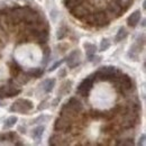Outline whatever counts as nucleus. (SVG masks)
I'll use <instances>...</instances> for the list:
<instances>
[{"instance_id": "1", "label": "nucleus", "mask_w": 146, "mask_h": 146, "mask_svg": "<svg viewBox=\"0 0 146 146\" xmlns=\"http://www.w3.org/2000/svg\"><path fill=\"white\" fill-rule=\"evenodd\" d=\"M32 109H33V102L28 99H18L10 107L11 112H21V113H26Z\"/></svg>"}, {"instance_id": "2", "label": "nucleus", "mask_w": 146, "mask_h": 146, "mask_svg": "<svg viewBox=\"0 0 146 146\" xmlns=\"http://www.w3.org/2000/svg\"><path fill=\"white\" fill-rule=\"evenodd\" d=\"M93 83H94V79L92 78V75H89L88 78H86L78 87L76 89V93H79L80 96L82 97H88L89 92L93 87Z\"/></svg>"}, {"instance_id": "3", "label": "nucleus", "mask_w": 146, "mask_h": 146, "mask_svg": "<svg viewBox=\"0 0 146 146\" xmlns=\"http://www.w3.org/2000/svg\"><path fill=\"white\" fill-rule=\"evenodd\" d=\"M72 121L64 118V117H58L55 120L54 124V129L56 131H62V133H69L72 129Z\"/></svg>"}, {"instance_id": "4", "label": "nucleus", "mask_w": 146, "mask_h": 146, "mask_svg": "<svg viewBox=\"0 0 146 146\" xmlns=\"http://www.w3.org/2000/svg\"><path fill=\"white\" fill-rule=\"evenodd\" d=\"M106 13H107V15L109 16L110 20L113 18H117V17H119L120 15H123V13H125L124 11V9L117 3V2H115V1H110L109 3H108V6H107V9H106Z\"/></svg>"}, {"instance_id": "5", "label": "nucleus", "mask_w": 146, "mask_h": 146, "mask_svg": "<svg viewBox=\"0 0 146 146\" xmlns=\"http://www.w3.org/2000/svg\"><path fill=\"white\" fill-rule=\"evenodd\" d=\"M72 15L75 17V18L82 19L83 17H86L87 15H89L91 11V8L89 5H86V3H80L79 6H76L75 8H73L72 10Z\"/></svg>"}, {"instance_id": "6", "label": "nucleus", "mask_w": 146, "mask_h": 146, "mask_svg": "<svg viewBox=\"0 0 146 146\" xmlns=\"http://www.w3.org/2000/svg\"><path fill=\"white\" fill-rule=\"evenodd\" d=\"M110 23L109 16L107 15L106 10H100L94 14V26L97 27H106Z\"/></svg>"}, {"instance_id": "7", "label": "nucleus", "mask_w": 146, "mask_h": 146, "mask_svg": "<svg viewBox=\"0 0 146 146\" xmlns=\"http://www.w3.org/2000/svg\"><path fill=\"white\" fill-rule=\"evenodd\" d=\"M21 92V90L19 88H16L15 86L8 84V86H2L0 87V99L5 98V97H14L17 96Z\"/></svg>"}, {"instance_id": "8", "label": "nucleus", "mask_w": 146, "mask_h": 146, "mask_svg": "<svg viewBox=\"0 0 146 146\" xmlns=\"http://www.w3.org/2000/svg\"><path fill=\"white\" fill-rule=\"evenodd\" d=\"M66 62H68V65L70 69H73L75 66H78L80 63H81V52L79 50H74L72 51L68 58H66Z\"/></svg>"}, {"instance_id": "9", "label": "nucleus", "mask_w": 146, "mask_h": 146, "mask_svg": "<svg viewBox=\"0 0 146 146\" xmlns=\"http://www.w3.org/2000/svg\"><path fill=\"white\" fill-rule=\"evenodd\" d=\"M61 116L64 117V118H66V119H69V120H71L73 123V120L78 116V112L75 110H73L68 104H64L62 106V109H61Z\"/></svg>"}, {"instance_id": "10", "label": "nucleus", "mask_w": 146, "mask_h": 146, "mask_svg": "<svg viewBox=\"0 0 146 146\" xmlns=\"http://www.w3.org/2000/svg\"><path fill=\"white\" fill-rule=\"evenodd\" d=\"M141 10H135L134 13H131V15L127 18V25L130 27H135L139 20H141Z\"/></svg>"}, {"instance_id": "11", "label": "nucleus", "mask_w": 146, "mask_h": 146, "mask_svg": "<svg viewBox=\"0 0 146 146\" xmlns=\"http://www.w3.org/2000/svg\"><path fill=\"white\" fill-rule=\"evenodd\" d=\"M84 48H86V54H87V58L88 61H93V56L96 55V52H97V47L94 44H91V43H84Z\"/></svg>"}, {"instance_id": "12", "label": "nucleus", "mask_w": 146, "mask_h": 146, "mask_svg": "<svg viewBox=\"0 0 146 146\" xmlns=\"http://www.w3.org/2000/svg\"><path fill=\"white\" fill-rule=\"evenodd\" d=\"M66 104H68V105H69L73 110H75L78 113H79V112H81V111L83 110V105H82V102H81L80 100H78L76 98H74V97L70 98V99H69V101H68Z\"/></svg>"}, {"instance_id": "13", "label": "nucleus", "mask_w": 146, "mask_h": 146, "mask_svg": "<svg viewBox=\"0 0 146 146\" xmlns=\"http://www.w3.org/2000/svg\"><path fill=\"white\" fill-rule=\"evenodd\" d=\"M63 141H66L62 135H58V134H54L50 137V141H48V144L50 145H65V143Z\"/></svg>"}, {"instance_id": "14", "label": "nucleus", "mask_w": 146, "mask_h": 146, "mask_svg": "<svg viewBox=\"0 0 146 146\" xmlns=\"http://www.w3.org/2000/svg\"><path fill=\"white\" fill-rule=\"evenodd\" d=\"M44 130H45V127L44 126H37L36 128L33 129L32 131V137L36 141V143H39L40 139H42V136L44 134Z\"/></svg>"}, {"instance_id": "15", "label": "nucleus", "mask_w": 146, "mask_h": 146, "mask_svg": "<svg viewBox=\"0 0 146 146\" xmlns=\"http://www.w3.org/2000/svg\"><path fill=\"white\" fill-rule=\"evenodd\" d=\"M31 78H32V76H31V75H29L27 72H26V73H25V72H19L18 74L16 75V82L23 86V84H26V83H27V82L31 80Z\"/></svg>"}, {"instance_id": "16", "label": "nucleus", "mask_w": 146, "mask_h": 146, "mask_svg": "<svg viewBox=\"0 0 146 146\" xmlns=\"http://www.w3.org/2000/svg\"><path fill=\"white\" fill-rule=\"evenodd\" d=\"M128 36V32L126 31V28L124 27H120L116 34V37H115V43H119L121 40H124L126 37Z\"/></svg>"}, {"instance_id": "17", "label": "nucleus", "mask_w": 146, "mask_h": 146, "mask_svg": "<svg viewBox=\"0 0 146 146\" xmlns=\"http://www.w3.org/2000/svg\"><path fill=\"white\" fill-rule=\"evenodd\" d=\"M43 89H44V92H46V93H50V92L53 90V88H54L55 86V80L54 79H47V80H45L44 82H43Z\"/></svg>"}, {"instance_id": "18", "label": "nucleus", "mask_w": 146, "mask_h": 146, "mask_svg": "<svg viewBox=\"0 0 146 146\" xmlns=\"http://www.w3.org/2000/svg\"><path fill=\"white\" fill-rule=\"evenodd\" d=\"M84 0H63L64 6L66 9H69L70 11L72 10L73 8H75L76 6H79L80 3H82Z\"/></svg>"}, {"instance_id": "19", "label": "nucleus", "mask_w": 146, "mask_h": 146, "mask_svg": "<svg viewBox=\"0 0 146 146\" xmlns=\"http://www.w3.org/2000/svg\"><path fill=\"white\" fill-rule=\"evenodd\" d=\"M17 120H18V118L16 117V116H13V117H9L6 121H5V125H3V129H8V128L13 127V126H15V124L17 123Z\"/></svg>"}, {"instance_id": "20", "label": "nucleus", "mask_w": 146, "mask_h": 146, "mask_svg": "<svg viewBox=\"0 0 146 146\" xmlns=\"http://www.w3.org/2000/svg\"><path fill=\"white\" fill-rule=\"evenodd\" d=\"M66 33H68V28H66V26H65V25H62V26L57 29V34H56L57 39H58V40H60V39H63L64 37L66 36Z\"/></svg>"}, {"instance_id": "21", "label": "nucleus", "mask_w": 146, "mask_h": 146, "mask_svg": "<svg viewBox=\"0 0 146 146\" xmlns=\"http://www.w3.org/2000/svg\"><path fill=\"white\" fill-rule=\"evenodd\" d=\"M28 74L32 76V78H39V76H42L43 75V69H39V68H35V69H32V70H29L28 71Z\"/></svg>"}, {"instance_id": "22", "label": "nucleus", "mask_w": 146, "mask_h": 146, "mask_svg": "<svg viewBox=\"0 0 146 146\" xmlns=\"http://www.w3.org/2000/svg\"><path fill=\"white\" fill-rule=\"evenodd\" d=\"M43 65H45L48 61H50V57H51V50L46 46L44 47V51H43Z\"/></svg>"}, {"instance_id": "23", "label": "nucleus", "mask_w": 146, "mask_h": 146, "mask_svg": "<svg viewBox=\"0 0 146 146\" xmlns=\"http://www.w3.org/2000/svg\"><path fill=\"white\" fill-rule=\"evenodd\" d=\"M110 47V40L108 38H104L100 44V52H105Z\"/></svg>"}, {"instance_id": "24", "label": "nucleus", "mask_w": 146, "mask_h": 146, "mask_svg": "<svg viewBox=\"0 0 146 146\" xmlns=\"http://www.w3.org/2000/svg\"><path fill=\"white\" fill-rule=\"evenodd\" d=\"M10 71H11V74H13V75H17V74L20 72V66H19L16 62H11Z\"/></svg>"}, {"instance_id": "25", "label": "nucleus", "mask_w": 146, "mask_h": 146, "mask_svg": "<svg viewBox=\"0 0 146 146\" xmlns=\"http://www.w3.org/2000/svg\"><path fill=\"white\" fill-rule=\"evenodd\" d=\"M117 145L131 146V145H134V141H133L131 138H125V139H121V141L117 142Z\"/></svg>"}, {"instance_id": "26", "label": "nucleus", "mask_w": 146, "mask_h": 146, "mask_svg": "<svg viewBox=\"0 0 146 146\" xmlns=\"http://www.w3.org/2000/svg\"><path fill=\"white\" fill-rule=\"evenodd\" d=\"M101 130L104 133H110V131H113L115 130V126H113V124H107V125H105V126L101 127Z\"/></svg>"}, {"instance_id": "27", "label": "nucleus", "mask_w": 146, "mask_h": 146, "mask_svg": "<svg viewBox=\"0 0 146 146\" xmlns=\"http://www.w3.org/2000/svg\"><path fill=\"white\" fill-rule=\"evenodd\" d=\"M47 119H50L48 116H44V115H42V116L37 117L36 119H34V120L32 121V124H37L38 121H44V120H47Z\"/></svg>"}, {"instance_id": "28", "label": "nucleus", "mask_w": 146, "mask_h": 146, "mask_svg": "<svg viewBox=\"0 0 146 146\" xmlns=\"http://www.w3.org/2000/svg\"><path fill=\"white\" fill-rule=\"evenodd\" d=\"M63 62H64V60H60V61H57L55 64H53V65H52V66L48 69V71H51V72H52V71H54L55 69H57V68H58V66H60V65H61Z\"/></svg>"}, {"instance_id": "29", "label": "nucleus", "mask_w": 146, "mask_h": 146, "mask_svg": "<svg viewBox=\"0 0 146 146\" xmlns=\"http://www.w3.org/2000/svg\"><path fill=\"white\" fill-rule=\"evenodd\" d=\"M145 134H142V136H141V137H139V141H138V143H137V145H145Z\"/></svg>"}, {"instance_id": "30", "label": "nucleus", "mask_w": 146, "mask_h": 146, "mask_svg": "<svg viewBox=\"0 0 146 146\" xmlns=\"http://www.w3.org/2000/svg\"><path fill=\"white\" fill-rule=\"evenodd\" d=\"M65 74H66V70H65V69H61V71L58 72V76H60V78H64Z\"/></svg>"}, {"instance_id": "31", "label": "nucleus", "mask_w": 146, "mask_h": 146, "mask_svg": "<svg viewBox=\"0 0 146 146\" xmlns=\"http://www.w3.org/2000/svg\"><path fill=\"white\" fill-rule=\"evenodd\" d=\"M143 9H146V2L143 1Z\"/></svg>"}, {"instance_id": "32", "label": "nucleus", "mask_w": 146, "mask_h": 146, "mask_svg": "<svg viewBox=\"0 0 146 146\" xmlns=\"http://www.w3.org/2000/svg\"><path fill=\"white\" fill-rule=\"evenodd\" d=\"M142 26H143V27H144V26H145V19H144V20H143V21H142Z\"/></svg>"}]
</instances>
